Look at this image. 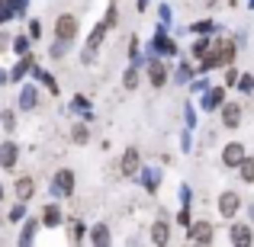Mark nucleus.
<instances>
[{"mask_svg": "<svg viewBox=\"0 0 254 247\" xmlns=\"http://www.w3.org/2000/svg\"><path fill=\"white\" fill-rule=\"evenodd\" d=\"M77 32H81V23H77V16H71V13H62V16L55 19V36L64 39V42H74Z\"/></svg>", "mask_w": 254, "mask_h": 247, "instance_id": "obj_1", "label": "nucleus"}, {"mask_svg": "<svg viewBox=\"0 0 254 247\" xmlns=\"http://www.w3.org/2000/svg\"><path fill=\"white\" fill-rule=\"evenodd\" d=\"M242 209V199H238V193H222V196H219V215H225V218H232L235 215V212Z\"/></svg>", "mask_w": 254, "mask_h": 247, "instance_id": "obj_2", "label": "nucleus"}, {"mask_svg": "<svg viewBox=\"0 0 254 247\" xmlns=\"http://www.w3.org/2000/svg\"><path fill=\"white\" fill-rule=\"evenodd\" d=\"M245 157H248V154H245V145H238V142L225 145V151H222V164L225 167H238Z\"/></svg>", "mask_w": 254, "mask_h": 247, "instance_id": "obj_3", "label": "nucleus"}, {"mask_svg": "<svg viewBox=\"0 0 254 247\" xmlns=\"http://www.w3.org/2000/svg\"><path fill=\"white\" fill-rule=\"evenodd\" d=\"M52 190L62 193V196H71V193H74V173H71V170H58V173H55V183H52Z\"/></svg>", "mask_w": 254, "mask_h": 247, "instance_id": "obj_4", "label": "nucleus"}, {"mask_svg": "<svg viewBox=\"0 0 254 247\" xmlns=\"http://www.w3.org/2000/svg\"><path fill=\"white\" fill-rule=\"evenodd\" d=\"M16 157H19L16 142H3L0 145V167H3V170H13V167H16Z\"/></svg>", "mask_w": 254, "mask_h": 247, "instance_id": "obj_5", "label": "nucleus"}, {"mask_svg": "<svg viewBox=\"0 0 254 247\" xmlns=\"http://www.w3.org/2000/svg\"><path fill=\"white\" fill-rule=\"evenodd\" d=\"M242 122V106L238 103H222V125L225 129H235Z\"/></svg>", "mask_w": 254, "mask_h": 247, "instance_id": "obj_6", "label": "nucleus"}, {"mask_svg": "<svg viewBox=\"0 0 254 247\" xmlns=\"http://www.w3.org/2000/svg\"><path fill=\"white\" fill-rule=\"evenodd\" d=\"M190 241H196V244L212 241V225L209 222H193L190 225Z\"/></svg>", "mask_w": 254, "mask_h": 247, "instance_id": "obj_7", "label": "nucleus"}, {"mask_svg": "<svg viewBox=\"0 0 254 247\" xmlns=\"http://www.w3.org/2000/svg\"><path fill=\"white\" fill-rule=\"evenodd\" d=\"M148 81H151V87H164L168 84V68L161 61H148Z\"/></svg>", "mask_w": 254, "mask_h": 247, "instance_id": "obj_8", "label": "nucleus"}, {"mask_svg": "<svg viewBox=\"0 0 254 247\" xmlns=\"http://www.w3.org/2000/svg\"><path fill=\"white\" fill-rule=\"evenodd\" d=\"M32 193H36V180H32V177H19L16 180V199H19V202H29Z\"/></svg>", "mask_w": 254, "mask_h": 247, "instance_id": "obj_9", "label": "nucleus"}, {"mask_svg": "<svg viewBox=\"0 0 254 247\" xmlns=\"http://www.w3.org/2000/svg\"><path fill=\"white\" fill-rule=\"evenodd\" d=\"M36 103H39V90L36 87H23L19 90V109H36Z\"/></svg>", "mask_w": 254, "mask_h": 247, "instance_id": "obj_10", "label": "nucleus"}, {"mask_svg": "<svg viewBox=\"0 0 254 247\" xmlns=\"http://www.w3.org/2000/svg\"><path fill=\"white\" fill-rule=\"evenodd\" d=\"M119 167H123L126 177H132V173L138 170V151H135V148H129V151L123 154V164H119Z\"/></svg>", "mask_w": 254, "mask_h": 247, "instance_id": "obj_11", "label": "nucleus"}, {"mask_svg": "<svg viewBox=\"0 0 254 247\" xmlns=\"http://www.w3.org/2000/svg\"><path fill=\"white\" fill-rule=\"evenodd\" d=\"M222 97H225V90H222V87L209 90V93L203 97V109H222Z\"/></svg>", "mask_w": 254, "mask_h": 247, "instance_id": "obj_12", "label": "nucleus"}, {"mask_svg": "<svg viewBox=\"0 0 254 247\" xmlns=\"http://www.w3.org/2000/svg\"><path fill=\"white\" fill-rule=\"evenodd\" d=\"M58 222H62V209H58L55 202H49V205H45V212H42V225H45V228H55Z\"/></svg>", "mask_w": 254, "mask_h": 247, "instance_id": "obj_13", "label": "nucleus"}, {"mask_svg": "<svg viewBox=\"0 0 254 247\" xmlns=\"http://www.w3.org/2000/svg\"><path fill=\"white\" fill-rule=\"evenodd\" d=\"M151 241H155V244H168L171 241L168 222H155V225H151Z\"/></svg>", "mask_w": 254, "mask_h": 247, "instance_id": "obj_14", "label": "nucleus"}, {"mask_svg": "<svg viewBox=\"0 0 254 247\" xmlns=\"http://www.w3.org/2000/svg\"><path fill=\"white\" fill-rule=\"evenodd\" d=\"M229 238L235 244H251V225H235V228L229 231Z\"/></svg>", "mask_w": 254, "mask_h": 247, "instance_id": "obj_15", "label": "nucleus"}, {"mask_svg": "<svg viewBox=\"0 0 254 247\" xmlns=\"http://www.w3.org/2000/svg\"><path fill=\"white\" fill-rule=\"evenodd\" d=\"M29 68H32V58H29V55H19V64L10 71V81H23V77H26V71H29Z\"/></svg>", "mask_w": 254, "mask_h": 247, "instance_id": "obj_16", "label": "nucleus"}, {"mask_svg": "<svg viewBox=\"0 0 254 247\" xmlns=\"http://www.w3.org/2000/svg\"><path fill=\"white\" fill-rule=\"evenodd\" d=\"M90 244H110V228H106L103 222L93 225V231H90Z\"/></svg>", "mask_w": 254, "mask_h": 247, "instance_id": "obj_17", "label": "nucleus"}, {"mask_svg": "<svg viewBox=\"0 0 254 247\" xmlns=\"http://www.w3.org/2000/svg\"><path fill=\"white\" fill-rule=\"evenodd\" d=\"M238 173H242L245 183H254V157H245V161L238 164Z\"/></svg>", "mask_w": 254, "mask_h": 247, "instance_id": "obj_18", "label": "nucleus"}, {"mask_svg": "<svg viewBox=\"0 0 254 247\" xmlns=\"http://www.w3.org/2000/svg\"><path fill=\"white\" fill-rule=\"evenodd\" d=\"M36 228H39V222H26L23 231H19V244H29L32 238H36Z\"/></svg>", "mask_w": 254, "mask_h": 247, "instance_id": "obj_19", "label": "nucleus"}, {"mask_svg": "<svg viewBox=\"0 0 254 247\" xmlns=\"http://www.w3.org/2000/svg\"><path fill=\"white\" fill-rule=\"evenodd\" d=\"M13 51H16V55H29V39L16 36V39H13Z\"/></svg>", "mask_w": 254, "mask_h": 247, "instance_id": "obj_20", "label": "nucleus"}, {"mask_svg": "<svg viewBox=\"0 0 254 247\" xmlns=\"http://www.w3.org/2000/svg\"><path fill=\"white\" fill-rule=\"evenodd\" d=\"M142 177H145V186H148V190H158V183H161V173L158 170H145Z\"/></svg>", "mask_w": 254, "mask_h": 247, "instance_id": "obj_21", "label": "nucleus"}, {"mask_svg": "<svg viewBox=\"0 0 254 247\" xmlns=\"http://www.w3.org/2000/svg\"><path fill=\"white\" fill-rule=\"evenodd\" d=\"M71 138H74L77 145H84L87 138H90V132H87V125H74V129H71Z\"/></svg>", "mask_w": 254, "mask_h": 247, "instance_id": "obj_22", "label": "nucleus"}, {"mask_svg": "<svg viewBox=\"0 0 254 247\" xmlns=\"http://www.w3.org/2000/svg\"><path fill=\"white\" fill-rule=\"evenodd\" d=\"M0 122H3V129H6V132H13V129H16V116H13L10 109H3V112H0Z\"/></svg>", "mask_w": 254, "mask_h": 247, "instance_id": "obj_23", "label": "nucleus"}, {"mask_svg": "<svg viewBox=\"0 0 254 247\" xmlns=\"http://www.w3.org/2000/svg\"><path fill=\"white\" fill-rule=\"evenodd\" d=\"M193 55H196V58H206V55H209V39H199V42L193 45Z\"/></svg>", "mask_w": 254, "mask_h": 247, "instance_id": "obj_24", "label": "nucleus"}, {"mask_svg": "<svg viewBox=\"0 0 254 247\" xmlns=\"http://www.w3.org/2000/svg\"><path fill=\"white\" fill-rule=\"evenodd\" d=\"M155 45H158V51H164V55H171V51H174V42H171V39H164V36H158Z\"/></svg>", "mask_w": 254, "mask_h": 247, "instance_id": "obj_25", "label": "nucleus"}, {"mask_svg": "<svg viewBox=\"0 0 254 247\" xmlns=\"http://www.w3.org/2000/svg\"><path fill=\"white\" fill-rule=\"evenodd\" d=\"M84 228H87L84 222H71V241H81V238H84Z\"/></svg>", "mask_w": 254, "mask_h": 247, "instance_id": "obj_26", "label": "nucleus"}, {"mask_svg": "<svg viewBox=\"0 0 254 247\" xmlns=\"http://www.w3.org/2000/svg\"><path fill=\"white\" fill-rule=\"evenodd\" d=\"M49 51H52V55H55V58H62V55H64V51H68V42H64V39H58V42H55V45H52V49H49Z\"/></svg>", "mask_w": 254, "mask_h": 247, "instance_id": "obj_27", "label": "nucleus"}, {"mask_svg": "<svg viewBox=\"0 0 254 247\" xmlns=\"http://www.w3.org/2000/svg\"><path fill=\"white\" fill-rule=\"evenodd\" d=\"M123 84H126V87L132 90V87L138 84V71H132V68H129V71H126V77H123Z\"/></svg>", "mask_w": 254, "mask_h": 247, "instance_id": "obj_28", "label": "nucleus"}, {"mask_svg": "<svg viewBox=\"0 0 254 247\" xmlns=\"http://www.w3.org/2000/svg\"><path fill=\"white\" fill-rule=\"evenodd\" d=\"M216 29V23L212 19H203V23H196V32H212Z\"/></svg>", "mask_w": 254, "mask_h": 247, "instance_id": "obj_29", "label": "nucleus"}, {"mask_svg": "<svg viewBox=\"0 0 254 247\" xmlns=\"http://www.w3.org/2000/svg\"><path fill=\"white\" fill-rule=\"evenodd\" d=\"M23 212H26V202H19V205H16V209H13V212H10V218H13V222H19V218H23Z\"/></svg>", "mask_w": 254, "mask_h": 247, "instance_id": "obj_30", "label": "nucleus"}, {"mask_svg": "<svg viewBox=\"0 0 254 247\" xmlns=\"http://www.w3.org/2000/svg\"><path fill=\"white\" fill-rule=\"evenodd\" d=\"M106 26H110V29L116 26V6H110V13H106Z\"/></svg>", "mask_w": 254, "mask_h": 247, "instance_id": "obj_31", "label": "nucleus"}, {"mask_svg": "<svg viewBox=\"0 0 254 247\" xmlns=\"http://www.w3.org/2000/svg\"><path fill=\"white\" fill-rule=\"evenodd\" d=\"M235 81H238V71H235V68H229V74H225V84L232 87V84H235Z\"/></svg>", "mask_w": 254, "mask_h": 247, "instance_id": "obj_32", "label": "nucleus"}, {"mask_svg": "<svg viewBox=\"0 0 254 247\" xmlns=\"http://www.w3.org/2000/svg\"><path fill=\"white\" fill-rule=\"evenodd\" d=\"M177 81H190V68H187V64L177 71Z\"/></svg>", "mask_w": 254, "mask_h": 247, "instance_id": "obj_33", "label": "nucleus"}, {"mask_svg": "<svg viewBox=\"0 0 254 247\" xmlns=\"http://www.w3.org/2000/svg\"><path fill=\"white\" fill-rule=\"evenodd\" d=\"M10 81V74H6V71H0V84H6Z\"/></svg>", "mask_w": 254, "mask_h": 247, "instance_id": "obj_34", "label": "nucleus"}, {"mask_svg": "<svg viewBox=\"0 0 254 247\" xmlns=\"http://www.w3.org/2000/svg\"><path fill=\"white\" fill-rule=\"evenodd\" d=\"M0 202H3V183H0Z\"/></svg>", "mask_w": 254, "mask_h": 247, "instance_id": "obj_35", "label": "nucleus"}, {"mask_svg": "<svg viewBox=\"0 0 254 247\" xmlns=\"http://www.w3.org/2000/svg\"><path fill=\"white\" fill-rule=\"evenodd\" d=\"M212 3H219V0H206V6H212Z\"/></svg>", "mask_w": 254, "mask_h": 247, "instance_id": "obj_36", "label": "nucleus"}, {"mask_svg": "<svg viewBox=\"0 0 254 247\" xmlns=\"http://www.w3.org/2000/svg\"><path fill=\"white\" fill-rule=\"evenodd\" d=\"M251 6H254V0H251Z\"/></svg>", "mask_w": 254, "mask_h": 247, "instance_id": "obj_37", "label": "nucleus"}]
</instances>
